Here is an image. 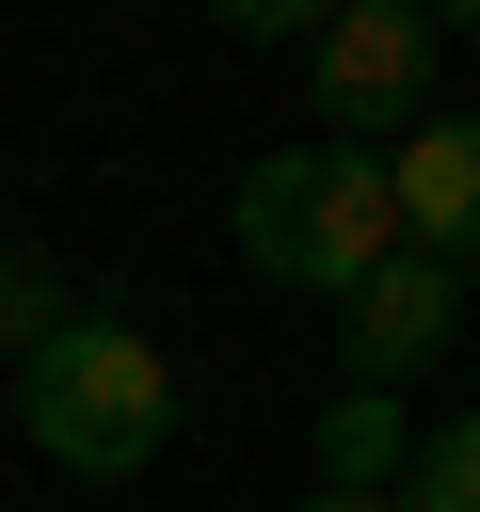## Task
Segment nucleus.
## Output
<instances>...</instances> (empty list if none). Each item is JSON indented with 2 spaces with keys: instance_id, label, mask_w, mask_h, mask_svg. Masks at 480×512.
<instances>
[{
  "instance_id": "1",
  "label": "nucleus",
  "mask_w": 480,
  "mask_h": 512,
  "mask_svg": "<svg viewBox=\"0 0 480 512\" xmlns=\"http://www.w3.org/2000/svg\"><path fill=\"white\" fill-rule=\"evenodd\" d=\"M240 256L272 288H320L352 304L384 256H400V208H384V144H272L240 176Z\"/></svg>"
},
{
  "instance_id": "2",
  "label": "nucleus",
  "mask_w": 480,
  "mask_h": 512,
  "mask_svg": "<svg viewBox=\"0 0 480 512\" xmlns=\"http://www.w3.org/2000/svg\"><path fill=\"white\" fill-rule=\"evenodd\" d=\"M16 416H32V448L64 464V480H128V464H160V432H176V368H160V336H128V320H64L32 368H16Z\"/></svg>"
},
{
  "instance_id": "3",
  "label": "nucleus",
  "mask_w": 480,
  "mask_h": 512,
  "mask_svg": "<svg viewBox=\"0 0 480 512\" xmlns=\"http://www.w3.org/2000/svg\"><path fill=\"white\" fill-rule=\"evenodd\" d=\"M432 64H448V32H432L416 0H352V16H320V32H304L320 144H400V128L432 112Z\"/></svg>"
},
{
  "instance_id": "4",
  "label": "nucleus",
  "mask_w": 480,
  "mask_h": 512,
  "mask_svg": "<svg viewBox=\"0 0 480 512\" xmlns=\"http://www.w3.org/2000/svg\"><path fill=\"white\" fill-rule=\"evenodd\" d=\"M448 336H464V272H448V256H384V272L336 304V368H352L368 400H400Z\"/></svg>"
},
{
  "instance_id": "5",
  "label": "nucleus",
  "mask_w": 480,
  "mask_h": 512,
  "mask_svg": "<svg viewBox=\"0 0 480 512\" xmlns=\"http://www.w3.org/2000/svg\"><path fill=\"white\" fill-rule=\"evenodd\" d=\"M384 208H400V256H480V112H416L384 144Z\"/></svg>"
},
{
  "instance_id": "6",
  "label": "nucleus",
  "mask_w": 480,
  "mask_h": 512,
  "mask_svg": "<svg viewBox=\"0 0 480 512\" xmlns=\"http://www.w3.org/2000/svg\"><path fill=\"white\" fill-rule=\"evenodd\" d=\"M400 480H416V432H400V400L336 384V416H320V496H400Z\"/></svg>"
},
{
  "instance_id": "7",
  "label": "nucleus",
  "mask_w": 480,
  "mask_h": 512,
  "mask_svg": "<svg viewBox=\"0 0 480 512\" xmlns=\"http://www.w3.org/2000/svg\"><path fill=\"white\" fill-rule=\"evenodd\" d=\"M80 320V288H64V256H32V240H0V368H32L48 336Z\"/></svg>"
},
{
  "instance_id": "8",
  "label": "nucleus",
  "mask_w": 480,
  "mask_h": 512,
  "mask_svg": "<svg viewBox=\"0 0 480 512\" xmlns=\"http://www.w3.org/2000/svg\"><path fill=\"white\" fill-rule=\"evenodd\" d=\"M400 512H480V416H448V432L416 448V480H400Z\"/></svg>"
},
{
  "instance_id": "9",
  "label": "nucleus",
  "mask_w": 480,
  "mask_h": 512,
  "mask_svg": "<svg viewBox=\"0 0 480 512\" xmlns=\"http://www.w3.org/2000/svg\"><path fill=\"white\" fill-rule=\"evenodd\" d=\"M304 512H400V496H304Z\"/></svg>"
}]
</instances>
